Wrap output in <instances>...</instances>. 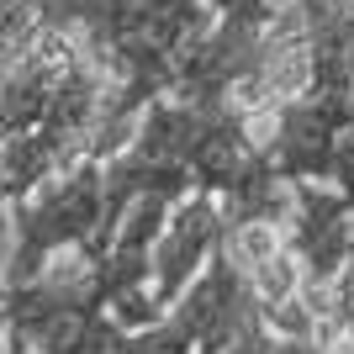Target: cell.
<instances>
[{"mask_svg":"<svg viewBox=\"0 0 354 354\" xmlns=\"http://www.w3.org/2000/svg\"><path fill=\"white\" fill-rule=\"evenodd\" d=\"M312 37L307 90L254 122L270 169L296 180H328L354 196V0H296Z\"/></svg>","mask_w":354,"mask_h":354,"instance_id":"6da1fadb","label":"cell"},{"mask_svg":"<svg viewBox=\"0 0 354 354\" xmlns=\"http://www.w3.org/2000/svg\"><path fill=\"white\" fill-rule=\"evenodd\" d=\"M11 233L16 243L6 286H27L48 275L59 254H80L90 265H101L117 243L111 222H106V159L85 153L80 164L43 180L32 196L11 201Z\"/></svg>","mask_w":354,"mask_h":354,"instance_id":"7a4b0ae2","label":"cell"},{"mask_svg":"<svg viewBox=\"0 0 354 354\" xmlns=\"http://www.w3.org/2000/svg\"><path fill=\"white\" fill-rule=\"evenodd\" d=\"M291 191H296L291 243L301 259V296H307V312L317 317L354 249V196L328 180H296Z\"/></svg>","mask_w":354,"mask_h":354,"instance_id":"3957f363","label":"cell"},{"mask_svg":"<svg viewBox=\"0 0 354 354\" xmlns=\"http://www.w3.org/2000/svg\"><path fill=\"white\" fill-rule=\"evenodd\" d=\"M222 233H227V201L212 191H191L169 212L159 254H153V301H159V312H169L201 281V270L212 265Z\"/></svg>","mask_w":354,"mask_h":354,"instance_id":"277c9868","label":"cell"},{"mask_svg":"<svg viewBox=\"0 0 354 354\" xmlns=\"http://www.w3.org/2000/svg\"><path fill=\"white\" fill-rule=\"evenodd\" d=\"M317 339L354 344V249H349V259H344L333 291H328V307L317 312Z\"/></svg>","mask_w":354,"mask_h":354,"instance_id":"5b68a950","label":"cell"},{"mask_svg":"<svg viewBox=\"0 0 354 354\" xmlns=\"http://www.w3.org/2000/svg\"><path fill=\"white\" fill-rule=\"evenodd\" d=\"M349 349H354V344H344V349H339V354H349Z\"/></svg>","mask_w":354,"mask_h":354,"instance_id":"8992f818","label":"cell"}]
</instances>
